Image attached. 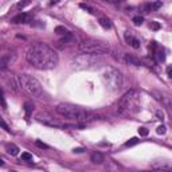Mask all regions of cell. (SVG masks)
<instances>
[{
	"instance_id": "obj_1",
	"label": "cell",
	"mask_w": 172,
	"mask_h": 172,
	"mask_svg": "<svg viewBox=\"0 0 172 172\" xmlns=\"http://www.w3.org/2000/svg\"><path fill=\"white\" fill-rule=\"evenodd\" d=\"M27 62L39 70H50L54 69L59 62V57L46 43H35L28 48L26 54Z\"/></svg>"
},
{
	"instance_id": "obj_2",
	"label": "cell",
	"mask_w": 172,
	"mask_h": 172,
	"mask_svg": "<svg viewBox=\"0 0 172 172\" xmlns=\"http://www.w3.org/2000/svg\"><path fill=\"white\" fill-rule=\"evenodd\" d=\"M57 113L61 114L62 117L65 118H69V120H73V121H89V120H93V116L92 113L88 112L86 109H82L77 105H73V104H59L57 106Z\"/></svg>"
},
{
	"instance_id": "obj_3",
	"label": "cell",
	"mask_w": 172,
	"mask_h": 172,
	"mask_svg": "<svg viewBox=\"0 0 172 172\" xmlns=\"http://www.w3.org/2000/svg\"><path fill=\"white\" fill-rule=\"evenodd\" d=\"M109 50L110 48L108 43L93 38L84 39L79 43V51L86 55H104V54H108Z\"/></svg>"
},
{
	"instance_id": "obj_4",
	"label": "cell",
	"mask_w": 172,
	"mask_h": 172,
	"mask_svg": "<svg viewBox=\"0 0 172 172\" xmlns=\"http://www.w3.org/2000/svg\"><path fill=\"white\" fill-rule=\"evenodd\" d=\"M18 81H19V86L28 96H31L34 98H42L43 89L40 86V82L35 77H32L30 74H22L18 77Z\"/></svg>"
},
{
	"instance_id": "obj_5",
	"label": "cell",
	"mask_w": 172,
	"mask_h": 172,
	"mask_svg": "<svg viewBox=\"0 0 172 172\" xmlns=\"http://www.w3.org/2000/svg\"><path fill=\"white\" fill-rule=\"evenodd\" d=\"M104 81L106 86L112 90H118L122 85V77L120 71L116 70V69H108L104 73Z\"/></svg>"
},
{
	"instance_id": "obj_6",
	"label": "cell",
	"mask_w": 172,
	"mask_h": 172,
	"mask_svg": "<svg viewBox=\"0 0 172 172\" xmlns=\"http://www.w3.org/2000/svg\"><path fill=\"white\" fill-rule=\"evenodd\" d=\"M136 97H137L136 90H129L128 93H125L117 102V113L118 114H124L125 112H128V110L130 109V106L133 105Z\"/></svg>"
},
{
	"instance_id": "obj_7",
	"label": "cell",
	"mask_w": 172,
	"mask_h": 172,
	"mask_svg": "<svg viewBox=\"0 0 172 172\" xmlns=\"http://www.w3.org/2000/svg\"><path fill=\"white\" fill-rule=\"evenodd\" d=\"M12 23H15V24H20V23H30L32 22V15L30 14H26V12H22V14H19V15H16L12 18L11 20Z\"/></svg>"
},
{
	"instance_id": "obj_8",
	"label": "cell",
	"mask_w": 172,
	"mask_h": 172,
	"mask_svg": "<svg viewBox=\"0 0 172 172\" xmlns=\"http://www.w3.org/2000/svg\"><path fill=\"white\" fill-rule=\"evenodd\" d=\"M125 40L128 42V44H130L133 48H140V40L137 38H134V36L130 34V31L125 32Z\"/></svg>"
},
{
	"instance_id": "obj_9",
	"label": "cell",
	"mask_w": 172,
	"mask_h": 172,
	"mask_svg": "<svg viewBox=\"0 0 172 172\" xmlns=\"http://www.w3.org/2000/svg\"><path fill=\"white\" fill-rule=\"evenodd\" d=\"M155 167H157L159 170H161L163 172H171L172 165L170 160H161V163H155Z\"/></svg>"
},
{
	"instance_id": "obj_10",
	"label": "cell",
	"mask_w": 172,
	"mask_h": 172,
	"mask_svg": "<svg viewBox=\"0 0 172 172\" xmlns=\"http://www.w3.org/2000/svg\"><path fill=\"white\" fill-rule=\"evenodd\" d=\"M163 6L160 2H155V3H147L144 4V12H151V11H156Z\"/></svg>"
},
{
	"instance_id": "obj_11",
	"label": "cell",
	"mask_w": 172,
	"mask_h": 172,
	"mask_svg": "<svg viewBox=\"0 0 172 172\" xmlns=\"http://www.w3.org/2000/svg\"><path fill=\"white\" fill-rule=\"evenodd\" d=\"M90 159H92V161L94 163V164H101V163H104V160H105L104 155H102L101 152H93Z\"/></svg>"
},
{
	"instance_id": "obj_12",
	"label": "cell",
	"mask_w": 172,
	"mask_h": 172,
	"mask_svg": "<svg viewBox=\"0 0 172 172\" xmlns=\"http://www.w3.org/2000/svg\"><path fill=\"white\" fill-rule=\"evenodd\" d=\"M6 151H7V153L12 155V156H16V155L19 153V148L15 144H12V143H8V144H6Z\"/></svg>"
},
{
	"instance_id": "obj_13",
	"label": "cell",
	"mask_w": 172,
	"mask_h": 172,
	"mask_svg": "<svg viewBox=\"0 0 172 172\" xmlns=\"http://www.w3.org/2000/svg\"><path fill=\"white\" fill-rule=\"evenodd\" d=\"M55 34H58L61 36H65V38H67V36H71V32L67 30L66 27H63V26H58L55 28Z\"/></svg>"
},
{
	"instance_id": "obj_14",
	"label": "cell",
	"mask_w": 172,
	"mask_h": 172,
	"mask_svg": "<svg viewBox=\"0 0 172 172\" xmlns=\"http://www.w3.org/2000/svg\"><path fill=\"white\" fill-rule=\"evenodd\" d=\"M24 110H26V118L28 120L30 116H31V113H32V110H34V105H32V102H30V101L24 102Z\"/></svg>"
},
{
	"instance_id": "obj_15",
	"label": "cell",
	"mask_w": 172,
	"mask_h": 172,
	"mask_svg": "<svg viewBox=\"0 0 172 172\" xmlns=\"http://www.w3.org/2000/svg\"><path fill=\"white\" fill-rule=\"evenodd\" d=\"M155 55H156V59H157V62H164L165 61V54H164V50H157V51H155Z\"/></svg>"
},
{
	"instance_id": "obj_16",
	"label": "cell",
	"mask_w": 172,
	"mask_h": 172,
	"mask_svg": "<svg viewBox=\"0 0 172 172\" xmlns=\"http://www.w3.org/2000/svg\"><path fill=\"white\" fill-rule=\"evenodd\" d=\"M125 61L128 63H130V65H134V66H140V63H141L138 59L133 58V57H130V55H125Z\"/></svg>"
},
{
	"instance_id": "obj_17",
	"label": "cell",
	"mask_w": 172,
	"mask_h": 172,
	"mask_svg": "<svg viewBox=\"0 0 172 172\" xmlns=\"http://www.w3.org/2000/svg\"><path fill=\"white\" fill-rule=\"evenodd\" d=\"M100 26L104 27L105 30H108V28L112 27V23H110L109 19H104V18H102V19H100Z\"/></svg>"
},
{
	"instance_id": "obj_18",
	"label": "cell",
	"mask_w": 172,
	"mask_h": 172,
	"mask_svg": "<svg viewBox=\"0 0 172 172\" xmlns=\"http://www.w3.org/2000/svg\"><path fill=\"white\" fill-rule=\"evenodd\" d=\"M0 106H2L3 109H7V102L4 100V96H3V90L0 89Z\"/></svg>"
},
{
	"instance_id": "obj_19",
	"label": "cell",
	"mask_w": 172,
	"mask_h": 172,
	"mask_svg": "<svg viewBox=\"0 0 172 172\" xmlns=\"http://www.w3.org/2000/svg\"><path fill=\"white\" fill-rule=\"evenodd\" d=\"M22 160L32 161V155H31V153H28V152H23V153H22Z\"/></svg>"
},
{
	"instance_id": "obj_20",
	"label": "cell",
	"mask_w": 172,
	"mask_h": 172,
	"mask_svg": "<svg viewBox=\"0 0 172 172\" xmlns=\"http://www.w3.org/2000/svg\"><path fill=\"white\" fill-rule=\"evenodd\" d=\"M137 143H138V138L133 137V138H130L129 141H126V143H125V147H133V145H136Z\"/></svg>"
},
{
	"instance_id": "obj_21",
	"label": "cell",
	"mask_w": 172,
	"mask_h": 172,
	"mask_svg": "<svg viewBox=\"0 0 172 172\" xmlns=\"http://www.w3.org/2000/svg\"><path fill=\"white\" fill-rule=\"evenodd\" d=\"M143 22H144V18H143V16H134L133 18V23L136 24V26H140V24H143Z\"/></svg>"
},
{
	"instance_id": "obj_22",
	"label": "cell",
	"mask_w": 172,
	"mask_h": 172,
	"mask_svg": "<svg viewBox=\"0 0 172 172\" xmlns=\"http://www.w3.org/2000/svg\"><path fill=\"white\" fill-rule=\"evenodd\" d=\"M0 126H2V128L6 130V132H10V126H8L7 124H6V121L3 120V118H0Z\"/></svg>"
},
{
	"instance_id": "obj_23",
	"label": "cell",
	"mask_w": 172,
	"mask_h": 172,
	"mask_svg": "<svg viewBox=\"0 0 172 172\" xmlns=\"http://www.w3.org/2000/svg\"><path fill=\"white\" fill-rule=\"evenodd\" d=\"M138 133H140V136H147L148 134V129L141 126V128H138Z\"/></svg>"
},
{
	"instance_id": "obj_24",
	"label": "cell",
	"mask_w": 172,
	"mask_h": 172,
	"mask_svg": "<svg viewBox=\"0 0 172 172\" xmlns=\"http://www.w3.org/2000/svg\"><path fill=\"white\" fill-rule=\"evenodd\" d=\"M79 7H81V8H84V10H86L88 12H90V14H93V12H94V11H93V8H90L89 6H86V4H84V3H81V4H79Z\"/></svg>"
},
{
	"instance_id": "obj_25",
	"label": "cell",
	"mask_w": 172,
	"mask_h": 172,
	"mask_svg": "<svg viewBox=\"0 0 172 172\" xmlns=\"http://www.w3.org/2000/svg\"><path fill=\"white\" fill-rule=\"evenodd\" d=\"M165 132H167V128H165L164 125H160V126L157 128V133H159V134H164Z\"/></svg>"
},
{
	"instance_id": "obj_26",
	"label": "cell",
	"mask_w": 172,
	"mask_h": 172,
	"mask_svg": "<svg viewBox=\"0 0 172 172\" xmlns=\"http://www.w3.org/2000/svg\"><path fill=\"white\" fill-rule=\"evenodd\" d=\"M36 145H38L39 148H44V149H47V148H48V145L43 144V143H42V141H39V140H36Z\"/></svg>"
},
{
	"instance_id": "obj_27",
	"label": "cell",
	"mask_w": 172,
	"mask_h": 172,
	"mask_svg": "<svg viewBox=\"0 0 172 172\" xmlns=\"http://www.w3.org/2000/svg\"><path fill=\"white\" fill-rule=\"evenodd\" d=\"M151 28H153V30H159V28H160V24L156 23V22H152V23H151Z\"/></svg>"
},
{
	"instance_id": "obj_28",
	"label": "cell",
	"mask_w": 172,
	"mask_h": 172,
	"mask_svg": "<svg viewBox=\"0 0 172 172\" xmlns=\"http://www.w3.org/2000/svg\"><path fill=\"white\" fill-rule=\"evenodd\" d=\"M28 4V2H20V3H18V8H23V7H26Z\"/></svg>"
},
{
	"instance_id": "obj_29",
	"label": "cell",
	"mask_w": 172,
	"mask_h": 172,
	"mask_svg": "<svg viewBox=\"0 0 172 172\" xmlns=\"http://www.w3.org/2000/svg\"><path fill=\"white\" fill-rule=\"evenodd\" d=\"M74 152L81 153V152H84V148H75V149H74Z\"/></svg>"
},
{
	"instance_id": "obj_30",
	"label": "cell",
	"mask_w": 172,
	"mask_h": 172,
	"mask_svg": "<svg viewBox=\"0 0 172 172\" xmlns=\"http://www.w3.org/2000/svg\"><path fill=\"white\" fill-rule=\"evenodd\" d=\"M167 74H168V77H171V67L170 66L167 67Z\"/></svg>"
},
{
	"instance_id": "obj_31",
	"label": "cell",
	"mask_w": 172,
	"mask_h": 172,
	"mask_svg": "<svg viewBox=\"0 0 172 172\" xmlns=\"http://www.w3.org/2000/svg\"><path fill=\"white\" fill-rule=\"evenodd\" d=\"M0 165H4V161L2 160V159H0Z\"/></svg>"
},
{
	"instance_id": "obj_32",
	"label": "cell",
	"mask_w": 172,
	"mask_h": 172,
	"mask_svg": "<svg viewBox=\"0 0 172 172\" xmlns=\"http://www.w3.org/2000/svg\"><path fill=\"white\" fill-rule=\"evenodd\" d=\"M144 172H153V171H144Z\"/></svg>"
},
{
	"instance_id": "obj_33",
	"label": "cell",
	"mask_w": 172,
	"mask_h": 172,
	"mask_svg": "<svg viewBox=\"0 0 172 172\" xmlns=\"http://www.w3.org/2000/svg\"><path fill=\"white\" fill-rule=\"evenodd\" d=\"M11 172H16V171H11Z\"/></svg>"
}]
</instances>
